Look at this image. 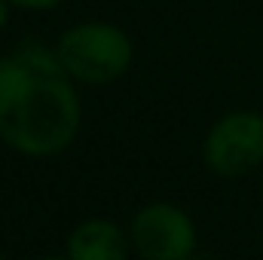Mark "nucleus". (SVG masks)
Segmentation results:
<instances>
[{
	"label": "nucleus",
	"mask_w": 263,
	"mask_h": 260,
	"mask_svg": "<svg viewBox=\"0 0 263 260\" xmlns=\"http://www.w3.org/2000/svg\"><path fill=\"white\" fill-rule=\"evenodd\" d=\"M73 77L43 43H18L0 55V141L22 156H55L80 132Z\"/></svg>",
	"instance_id": "f257e3e1"
},
{
	"label": "nucleus",
	"mask_w": 263,
	"mask_h": 260,
	"mask_svg": "<svg viewBox=\"0 0 263 260\" xmlns=\"http://www.w3.org/2000/svg\"><path fill=\"white\" fill-rule=\"evenodd\" d=\"M55 55L77 83L104 86L120 80L132 67L135 46H132V37L117 25L83 22L67 28L59 37Z\"/></svg>",
	"instance_id": "f03ea898"
},
{
	"label": "nucleus",
	"mask_w": 263,
	"mask_h": 260,
	"mask_svg": "<svg viewBox=\"0 0 263 260\" xmlns=\"http://www.w3.org/2000/svg\"><path fill=\"white\" fill-rule=\"evenodd\" d=\"M202 159L214 175L239 178L263 162V114L233 110L220 117L202 144Z\"/></svg>",
	"instance_id": "7ed1b4c3"
},
{
	"label": "nucleus",
	"mask_w": 263,
	"mask_h": 260,
	"mask_svg": "<svg viewBox=\"0 0 263 260\" xmlns=\"http://www.w3.org/2000/svg\"><path fill=\"white\" fill-rule=\"evenodd\" d=\"M132 251L144 260H187L196 251L190 214L172 202H150L135 211L129 227Z\"/></svg>",
	"instance_id": "20e7f679"
},
{
	"label": "nucleus",
	"mask_w": 263,
	"mask_h": 260,
	"mask_svg": "<svg viewBox=\"0 0 263 260\" xmlns=\"http://www.w3.org/2000/svg\"><path fill=\"white\" fill-rule=\"evenodd\" d=\"M129 251V233L104 217L83 220L67 236V257L70 260H126Z\"/></svg>",
	"instance_id": "39448f33"
},
{
	"label": "nucleus",
	"mask_w": 263,
	"mask_h": 260,
	"mask_svg": "<svg viewBox=\"0 0 263 260\" xmlns=\"http://www.w3.org/2000/svg\"><path fill=\"white\" fill-rule=\"evenodd\" d=\"M12 6H22V9H52L59 6L62 0H9Z\"/></svg>",
	"instance_id": "423d86ee"
},
{
	"label": "nucleus",
	"mask_w": 263,
	"mask_h": 260,
	"mask_svg": "<svg viewBox=\"0 0 263 260\" xmlns=\"http://www.w3.org/2000/svg\"><path fill=\"white\" fill-rule=\"evenodd\" d=\"M9 6H12L9 0H0V31H3L6 22H9Z\"/></svg>",
	"instance_id": "0eeeda50"
}]
</instances>
